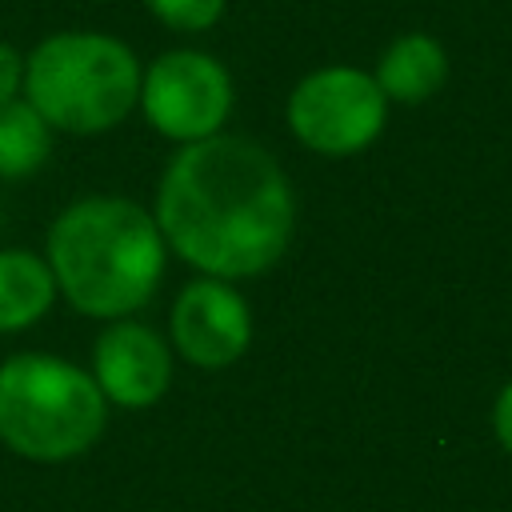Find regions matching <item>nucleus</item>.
Listing matches in <instances>:
<instances>
[{
    "label": "nucleus",
    "instance_id": "nucleus-1",
    "mask_svg": "<svg viewBox=\"0 0 512 512\" xmlns=\"http://www.w3.org/2000/svg\"><path fill=\"white\" fill-rule=\"evenodd\" d=\"M152 216L168 252L200 276L236 284L284 260L296 236V192L264 144L216 132L176 148Z\"/></svg>",
    "mask_w": 512,
    "mask_h": 512
},
{
    "label": "nucleus",
    "instance_id": "nucleus-2",
    "mask_svg": "<svg viewBox=\"0 0 512 512\" xmlns=\"http://www.w3.org/2000/svg\"><path fill=\"white\" fill-rule=\"evenodd\" d=\"M44 260L56 292L92 320L140 312L168 268L156 216L128 196H80L48 224Z\"/></svg>",
    "mask_w": 512,
    "mask_h": 512
},
{
    "label": "nucleus",
    "instance_id": "nucleus-3",
    "mask_svg": "<svg viewBox=\"0 0 512 512\" xmlns=\"http://www.w3.org/2000/svg\"><path fill=\"white\" fill-rule=\"evenodd\" d=\"M136 52L96 28H68L44 36L24 56L20 96L48 120L52 132L104 136L136 112L140 100Z\"/></svg>",
    "mask_w": 512,
    "mask_h": 512
},
{
    "label": "nucleus",
    "instance_id": "nucleus-4",
    "mask_svg": "<svg viewBox=\"0 0 512 512\" xmlns=\"http://www.w3.org/2000/svg\"><path fill=\"white\" fill-rule=\"evenodd\" d=\"M108 420L92 372L48 352H16L0 364V440L40 464L88 452Z\"/></svg>",
    "mask_w": 512,
    "mask_h": 512
},
{
    "label": "nucleus",
    "instance_id": "nucleus-5",
    "mask_svg": "<svg viewBox=\"0 0 512 512\" xmlns=\"http://www.w3.org/2000/svg\"><path fill=\"white\" fill-rule=\"evenodd\" d=\"M284 120L308 152L340 160L376 144L388 124V96L356 64H320L288 92Z\"/></svg>",
    "mask_w": 512,
    "mask_h": 512
},
{
    "label": "nucleus",
    "instance_id": "nucleus-6",
    "mask_svg": "<svg viewBox=\"0 0 512 512\" xmlns=\"http://www.w3.org/2000/svg\"><path fill=\"white\" fill-rule=\"evenodd\" d=\"M236 104L232 72L200 48L160 52L140 76V100L148 128H156L172 144H196L224 132Z\"/></svg>",
    "mask_w": 512,
    "mask_h": 512
},
{
    "label": "nucleus",
    "instance_id": "nucleus-7",
    "mask_svg": "<svg viewBox=\"0 0 512 512\" xmlns=\"http://www.w3.org/2000/svg\"><path fill=\"white\" fill-rule=\"evenodd\" d=\"M172 348L196 368H228L252 344V308L232 280L196 276L188 280L168 316Z\"/></svg>",
    "mask_w": 512,
    "mask_h": 512
},
{
    "label": "nucleus",
    "instance_id": "nucleus-8",
    "mask_svg": "<svg viewBox=\"0 0 512 512\" xmlns=\"http://www.w3.org/2000/svg\"><path fill=\"white\" fill-rule=\"evenodd\" d=\"M92 380L116 408H148L172 384V344L140 320H108L92 348Z\"/></svg>",
    "mask_w": 512,
    "mask_h": 512
},
{
    "label": "nucleus",
    "instance_id": "nucleus-9",
    "mask_svg": "<svg viewBox=\"0 0 512 512\" xmlns=\"http://www.w3.org/2000/svg\"><path fill=\"white\" fill-rule=\"evenodd\" d=\"M376 84L388 104H424L448 80V52L428 32H400L376 60Z\"/></svg>",
    "mask_w": 512,
    "mask_h": 512
},
{
    "label": "nucleus",
    "instance_id": "nucleus-10",
    "mask_svg": "<svg viewBox=\"0 0 512 512\" xmlns=\"http://www.w3.org/2000/svg\"><path fill=\"white\" fill-rule=\"evenodd\" d=\"M56 280L40 252L0 248V332H24L56 304Z\"/></svg>",
    "mask_w": 512,
    "mask_h": 512
},
{
    "label": "nucleus",
    "instance_id": "nucleus-11",
    "mask_svg": "<svg viewBox=\"0 0 512 512\" xmlns=\"http://www.w3.org/2000/svg\"><path fill=\"white\" fill-rule=\"evenodd\" d=\"M52 156V128L48 120L24 100L0 104V180H28Z\"/></svg>",
    "mask_w": 512,
    "mask_h": 512
},
{
    "label": "nucleus",
    "instance_id": "nucleus-12",
    "mask_svg": "<svg viewBox=\"0 0 512 512\" xmlns=\"http://www.w3.org/2000/svg\"><path fill=\"white\" fill-rule=\"evenodd\" d=\"M144 8L172 32H204L224 16V0H144Z\"/></svg>",
    "mask_w": 512,
    "mask_h": 512
},
{
    "label": "nucleus",
    "instance_id": "nucleus-13",
    "mask_svg": "<svg viewBox=\"0 0 512 512\" xmlns=\"http://www.w3.org/2000/svg\"><path fill=\"white\" fill-rule=\"evenodd\" d=\"M20 84H24V56L0 40V104L16 100L20 96Z\"/></svg>",
    "mask_w": 512,
    "mask_h": 512
},
{
    "label": "nucleus",
    "instance_id": "nucleus-14",
    "mask_svg": "<svg viewBox=\"0 0 512 512\" xmlns=\"http://www.w3.org/2000/svg\"><path fill=\"white\" fill-rule=\"evenodd\" d=\"M492 428H496V440L504 444V452L512 456V380L500 388V396L492 404Z\"/></svg>",
    "mask_w": 512,
    "mask_h": 512
},
{
    "label": "nucleus",
    "instance_id": "nucleus-15",
    "mask_svg": "<svg viewBox=\"0 0 512 512\" xmlns=\"http://www.w3.org/2000/svg\"><path fill=\"white\" fill-rule=\"evenodd\" d=\"M0 224H4V212H0Z\"/></svg>",
    "mask_w": 512,
    "mask_h": 512
}]
</instances>
